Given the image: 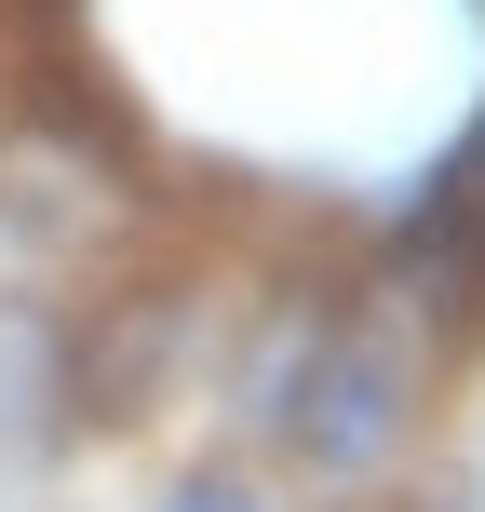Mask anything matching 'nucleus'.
<instances>
[{
  "label": "nucleus",
  "mask_w": 485,
  "mask_h": 512,
  "mask_svg": "<svg viewBox=\"0 0 485 512\" xmlns=\"http://www.w3.org/2000/svg\"><path fill=\"white\" fill-rule=\"evenodd\" d=\"M270 432L310 486H378L418 445V351L391 324H310V351L270 378Z\"/></svg>",
  "instance_id": "1"
},
{
  "label": "nucleus",
  "mask_w": 485,
  "mask_h": 512,
  "mask_svg": "<svg viewBox=\"0 0 485 512\" xmlns=\"http://www.w3.org/2000/svg\"><path fill=\"white\" fill-rule=\"evenodd\" d=\"M162 512H270V499H256V486H243V472H189V486H176V499H162Z\"/></svg>",
  "instance_id": "3"
},
{
  "label": "nucleus",
  "mask_w": 485,
  "mask_h": 512,
  "mask_svg": "<svg viewBox=\"0 0 485 512\" xmlns=\"http://www.w3.org/2000/svg\"><path fill=\"white\" fill-rule=\"evenodd\" d=\"M418 243H472V270H485V122L459 135V162L432 176V203H418Z\"/></svg>",
  "instance_id": "2"
}]
</instances>
